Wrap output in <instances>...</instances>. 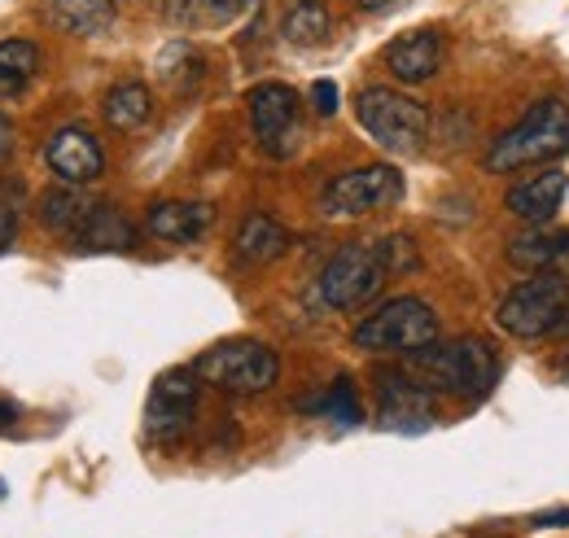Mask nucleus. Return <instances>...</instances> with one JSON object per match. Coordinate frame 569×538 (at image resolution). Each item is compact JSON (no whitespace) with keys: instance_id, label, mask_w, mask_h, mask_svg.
I'll return each instance as SVG.
<instances>
[{"instance_id":"obj_1","label":"nucleus","mask_w":569,"mask_h":538,"mask_svg":"<svg viewBox=\"0 0 569 538\" xmlns=\"http://www.w3.org/2000/svg\"><path fill=\"white\" fill-rule=\"evenodd\" d=\"M408 368L429 390L456 395V399H487L499 381V355L487 337H456V341H429L408 355Z\"/></svg>"},{"instance_id":"obj_2","label":"nucleus","mask_w":569,"mask_h":538,"mask_svg":"<svg viewBox=\"0 0 569 538\" xmlns=\"http://www.w3.org/2000/svg\"><path fill=\"white\" fill-rule=\"evenodd\" d=\"M569 153V106L557 97L535 101L517 128L491 140L487 167L491 171H517V167H539V162H561Z\"/></svg>"},{"instance_id":"obj_3","label":"nucleus","mask_w":569,"mask_h":538,"mask_svg":"<svg viewBox=\"0 0 569 538\" xmlns=\"http://www.w3.org/2000/svg\"><path fill=\"white\" fill-rule=\"evenodd\" d=\"M356 119L359 128L395 158L421 153L429 140V110L399 88H381V83L363 88L356 97Z\"/></svg>"},{"instance_id":"obj_4","label":"nucleus","mask_w":569,"mask_h":538,"mask_svg":"<svg viewBox=\"0 0 569 538\" xmlns=\"http://www.w3.org/2000/svg\"><path fill=\"white\" fill-rule=\"evenodd\" d=\"M198 381H207L223 395H263L277 386L281 377V359L272 346L263 341H250V337H237V341H219L211 346L198 363H193Z\"/></svg>"},{"instance_id":"obj_5","label":"nucleus","mask_w":569,"mask_h":538,"mask_svg":"<svg viewBox=\"0 0 569 538\" xmlns=\"http://www.w3.org/2000/svg\"><path fill=\"white\" fill-rule=\"evenodd\" d=\"M351 341L368 355H412L438 341V316L421 298H390L359 325Z\"/></svg>"},{"instance_id":"obj_6","label":"nucleus","mask_w":569,"mask_h":538,"mask_svg":"<svg viewBox=\"0 0 569 538\" xmlns=\"http://www.w3.org/2000/svg\"><path fill=\"white\" fill-rule=\"evenodd\" d=\"M569 302V280L561 271H535L530 280H521L517 289L503 293L496 311V325L508 337H521V341H535V337H548L552 325L561 320Z\"/></svg>"},{"instance_id":"obj_7","label":"nucleus","mask_w":569,"mask_h":538,"mask_svg":"<svg viewBox=\"0 0 569 538\" xmlns=\"http://www.w3.org/2000/svg\"><path fill=\"white\" fill-rule=\"evenodd\" d=\"M386 285V268H381V255L377 246H363V241H347L329 263L320 271L316 289H320V302L333 307V311H356L363 302H372Z\"/></svg>"},{"instance_id":"obj_8","label":"nucleus","mask_w":569,"mask_h":538,"mask_svg":"<svg viewBox=\"0 0 569 538\" xmlns=\"http://www.w3.org/2000/svg\"><path fill=\"white\" fill-rule=\"evenodd\" d=\"M403 198V176L386 162L377 167H356L347 176H338L325 198H320V210L329 219H359V215H372V210H386Z\"/></svg>"},{"instance_id":"obj_9","label":"nucleus","mask_w":569,"mask_h":538,"mask_svg":"<svg viewBox=\"0 0 569 538\" xmlns=\"http://www.w3.org/2000/svg\"><path fill=\"white\" fill-rule=\"evenodd\" d=\"M250 106V123H254V136L259 145L272 153V158H289L298 149V132H302V101L289 83H259L250 88L246 97Z\"/></svg>"},{"instance_id":"obj_10","label":"nucleus","mask_w":569,"mask_h":538,"mask_svg":"<svg viewBox=\"0 0 569 538\" xmlns=\"http://www.w3.org/2000/svg\"><path fill=\"white\" fill-rule=\"evenodd\" d=\"M377 425L395 434H421L433 425V390L417 372H377Z\"/></svg>"},{"instance_id":"obj_11","label":"nucleus","mask_w":569,"mask_h":538,"mask_svg":"<svg viewBox=\"0 0 569 538\" xmlns=\"http://www.w3.org/2000/svg\"><path fill=\"white\" fill-rule=\"evenodd\" d=\"M193 411H198V372L193 368H171L153 381L149 390V438L153 442H180L193 429Z\"/></svg>"},{"instance_id":"obj_12","label":"nucleus","mask_w":569,"mask_h":538,"mask_svg":"<svg viewBox=\"0 0 569 538\" xmlns=\"http://www.w3.org/2000/svg\"><path fill=\"white\" fill-rule=\"evenodd\" d=\"M44 162L62 185H92L106 171V153L97 145V136L83 128H62L44 145Z\"/></svg>"},{"instance_id":"obj_13","label":"nucleus","mask_w":569,"mask_h":538,"mask_svg":"<svg viewBox=\"0 0 569 538\" xmlns=\"http://www.w3.org/2000/svg\"><path fill=\"white\" fill-rule=\"evenodd\" d=\"M566 193H569V176L552 167V171H539V176L512 185V189L503 193V206H508V215H517V219L543 228V223H552V215L561 210Z\"/></svg>"},{"instance_id":"obj_14","label":"nucleus","mask_w":569,"mask_h":538,"mask_svg":"<svg viewBox=\"0 0 569 538\" xmlns=\"http://www.w3.org/2000/svg\"><path fill=\"white\" fill-rule=\"evenodd\" d=\"M442 67V36L438 31H408V36H399L390 49H386V70L399 79V83H426L433 79Z\"/></svg>"},{"instance_id":"obj_15","label":"nucleus","mask_w":569,"mask_h":538,"mask_svg":"<svg viewBox=\"0 0 569 538\" xmlns=\"http://www.w3.org/2000/svg\"><path fill=\"white\" fill-rule=\"evenodd\" d=\"M67 241H71L74 250H132L137 246V228L128 223L123 210L92 202V210L83 215V223L74 228Z\"/></svg>"},{"instance_id":"obj_16","label":"nucleus","mask_w":569,"mask_h":538,"mask_svg":"<svg viewBox=\"0 0 569 538\" xmlns=\"http://www.w3.org/2000/svg\"><path fill=\"white\" fill-rule=\"evenodd\" d=\"M214 210L207 202H158L149 206V232L158 241H176V246H189L198 241L207 228H211Z\"/></svg>"},{"instance_id":"obj_17","label":"nucleus","mask_w":569,"mask_h":538,"mask_svg":"<svg viewBox=\"0 0 569 538\" xmlns=\"http://www.w3.org/2000/svg\"><path fill=\"white\" fill-rule=\"evenodd\" d=\"M232 246H237V259H241V263L263 268V263H277L284 250H289V232H284L272 215L250 210V215L241 219V228H237V241H232Z\"/></svg>"},{"instance_id":"obj_18","label":"nucleus","mask_w":569,"mask_h":538,"mask_svg":"<svg viewBox=\"0 0 569 538\" xmlns=\"http://www.w3.org/2000/svg\"><path fill=\"white\" fill-rule=\"evenodd\" d=\"M44 18L67 36H106L119 9L114 0H44Z\"/></svg>"},{"instance_id":"obj_19","label":"nucleus","mask_w":569,"mask_h":538,"mask_svg":"<svg viewBox=\"0 0 569 538\" xmlns=\"http://www.w3.org/2000/svg\"><path fill=\"white\" fill-rule=\"evenodd\" d=\"M149 114H153V97H149V88L137 83V79L114 83V88L106 92V101H101V119H106L114 132H137V128L149 123Z\"/></svg>"},{"instance_id":"obj_20","label":"nucleus","mask_w":569,"mask_h":538,"mask_svg":"<svg viewBox=\"0 0 569 538\" xmlns=\"http://www.w3.org/2000/svg\"><path fill=\"white\" fill-rule=\"evenodd\" d=\"M329 27H333V18H329V4L325 0H293L281 18V36L289 44H298V49L325 44L329 40Z\"/></svg>"},{"instance_id":"obj_21","label":"nucleus","mask_w":569,"mask_h":538,"mask_svg":"<svg viewBox=\"0 0 569 538\" xmlns=\"http://www.w3.org/2000/svg\"><path fill=\"white\" fill-rule=\"evenodd\" d=\"M40 70V49L31 40H0V97H18Z\"/></svg>"},{"instance_id":"obj_22","label":"nucleus","mask_w":569,"mask_h":538,"mask_svg":"<svg viewBox=\"0 0 569 538\" xmlns=\"http://www.w3.org/2000/svg\"><path fill=\"white\" fill-rule=\"evenodd\" d=\"M92 210V198H83L79 193V185L71 189H53V193H44L40 198V223L49 228V232H62V237H71L74 228L83 223V215Z\"/></svg>"},{"instance_id":"obj_23","label":"nucleus","mask_w":569,"mask_h":538,"mask_svg":"<svg viewBox=\"0 0 569 538\" xmlns=\"http://www.w3.org/2000/svg\"><path fill=\"white\" fill-rule=\"evenodd\" d=\"M202 74H207V62H202V53L193 49V44H171L162 58H158V79L171 88V92H193L198 83H202Z\"/></svg>"},{"instance_id":"obj_24","label":"nucleus","mask_w":569,"mask_h":538,"mask_svg":"<svg viewBox=\"0 0 569 538\" xmlns=\"http://www.w3.org/2000/svg\"><path fill=\"white\" fill-rule=\"evenodd\" d=\"M241 13V0H167V18L176 27H223Z\"/></svg>"},{"instance_id":"obj_25","label":"nucleus","mask_w":569,"mask_h":538,"mask_svg":"<svg viewBox=\"0 0 569 538\" xmlns=\"http://www.w3.org/2000/svg\"><path fill=\"white\" fill-rule=\"evenodd\" d=\"M320 411L333 420V425H359L363 420V407H359V399H356V386H351V377H338L333 386H329V395L320 399Z\"/></svg>"},{"instance_id":"obj_26","label":"nucleus","mask_w":569,"mask_h":538,"mask_svg":"<svg viewBox=\"0 0 569 538\" xmlns=\"http://www.w3.org/2000/svg\"><path fill=\"white\" fill-rule=\"evenodd\" d=\"M377 255H381V268L386 276H403V271H417L421 268V255H417V241L412 237H403V232H395V237H386V241H377Z\"/></svg>"},{"instance_id":"obj_27","label":"nucleus","mask_w":569,"mask_h":538,"mask_svg":"<svg viewBox=\"0 0 569 538\" xmlns=\"http://www.w3.org/2000/svg\"><path fill=\"white\" fill-rule=\"evenodd\" d=\"M311 106H316L320 119H333L338 114V83L333 79H316L311 83Z\"/></svg>"},{"instance_id":"obj_28","label":"nucleus","mask_w":569,"mask_h":538,"mask_svg":"<svg viewBox=\"0 0 569 538\" xmlns=\"http://www.w3.org/2000/svg\"><path fill=\"white\" fill-rule=\"evenodd\" d=\"M13 237H18V215L13 206H0V255L13 246Z\"/></svg>"},{"instance_id":"obj_29","label":"nucleus","mask_w":569,"mask_h":538,"mask_svg":"<svg viewBox=\"0 0 569 538\" xmlns=\"http://www.w3.org/2000/svg\"><path fill=\"white\" fill-rule=\"evenodd\" d=\"M530 526H543V530H548V526H569V508H557V512H539Z\"/></svg>"},{"instance_id":"obj_30","label":"nucleus","mask_w":569,"mask_h":538,"mask_svg":"<svg viewBox=\"0 0 569 538\" xmlns=\"http://www.w3.org/2000/svg\"><path fill=\"white\" fill-rule=\"evenodd\" d=\"M9 153H13V123L0 114V162H4Z\"/></svg>"},{"instance_id":"obj_31","label":"nucleus","mask_w":569,"mask_h":538,"mask_svg":"<svg viewBox=\"0 0 569 538\" xmlns=\"http://www.w3.org/2000/svg\"><path fill=\"white\" fill-rule=\"evenodd\" d=\"M359 9H368V13H381V9H390L395 0H356Z\"/></svg>"},{"instance_id":"obj_32","label":"nucleus","mask_w":569,"mask_h":538,"mask_svg":"<svg viewBox=\"0 0 569 538\" xmlns=\"http://www.w3.org/2000/svg\"><path fill=\"white\" fill-rule=\"evenodd\" d=\"M552 337H569V302H566V311H561V320L552 325Z\"/></svg>"},{"instance_id":"obj_33","label":"nucleus","mask_w":569,"mask_h":538,"mask_svg":"<svg viewBox=\"0 0 569 538\" xmlns=\"http://www.w3.org/2000/svg\"><path fill=\"white\" fill-rule=\"evenodd\" d=\"M9 420H18V407H13V404H0V425H9Z\"/></svg>"},{"instance_id":"obj_34","label":"nucleus","mask_w":569,"mask_h":538,"mask_svg":"<svg viewBox=\"0 0 569 538\" xmlns=\"http://www.w3.org/2000/svg\"><path fill=\"white\" fill-rule=\"evenodd\" d=\"M566 377H569V359H566Z\"/></svg>"}]
</instances>
